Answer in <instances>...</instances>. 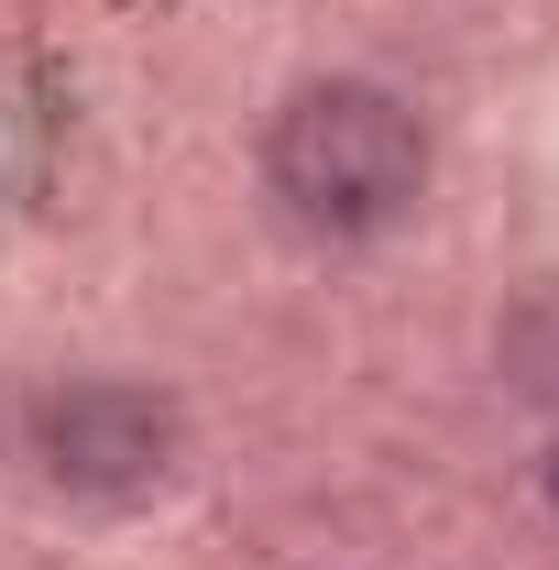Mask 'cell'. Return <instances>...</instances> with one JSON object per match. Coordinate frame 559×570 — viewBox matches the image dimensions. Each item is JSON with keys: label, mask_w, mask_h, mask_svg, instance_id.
<instances>
[{"label": "cell", "mask_w": 559, "mask_h": 570, "mask_svg": "<svg viewBox=\"0 0 559 570\" xmlns=\"http://www.w3.org/2000/svg\"><path fill=\"white\" fill-rule=\"evenodd\" d=\"M264 187L318 242H373L428 198V121L384 77H307L264 132Z\"/></svg>", "instance_id": "6da1fadb"}, {"label": "cell", "mask_w": 559, "mask_h": 570, "mask_svg": "<svg viewBox=\"0 0 559 570\" xmlns=\"http://www.w3.org/2000/svg\"><path fill=\"white\" fill-rule=\"evenodd\" d=\"M33 461L56 494H88V504H143L176 483L187 461V417L176 395H154L133 373H77L33 406Z\"/></svg>", "instance_id": "7a4b0ae2"}, {"label": "cell", "mask_w": 559, "mask_h": 570, "mask_svg": "<svg viewBox=\"0 0 559 570\" xmlns=\"http://www.w3.org/2000/svg\"><path fill=\"white\" fill-rule=\"evenodd\" d=\"M504 373H516V395L559 406V296H538V307L504 330Z\"/></svg>", "instance_id": "3957f363"}, {"label": "cell", "mask_w": 559, "mask_h": 570, "mask_svg": "<svg viewBox=\"0 0 559 570\" xmlns=\"http://www.w3.org/2000/svg\"><path fill=\"white\" fill-rule=\"evenodd\" d=\"M549 504H559V450H549Z\"/></svg>", "instance_id": "277c9868"}]
</instances>
